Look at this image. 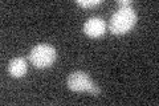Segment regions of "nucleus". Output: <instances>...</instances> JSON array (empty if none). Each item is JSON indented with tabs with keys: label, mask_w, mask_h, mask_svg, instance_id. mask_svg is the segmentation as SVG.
Here are the masks:
<instances>
[{
	"label": "nucleus",
	"mask_w": 159,
	"mask_h": 106,
	"mask_svg": "<svg viewBox=\"0 0 159 106\" xmlns=\"http://www.w3.org/2000/svg\"><path fill=\"white\" fill-rule=\"evenodd\" d=\"M77 4L80 7H84V8H88V7H94V6H98V4H101V0H78Z\"/></svg>",
	"instance_id": "nucleus-6"
},
{
	"label": "nucleus",
	"mask_w": 159,
	"mask_h": 106,
	"mask_svg": "<svg viewBox=\"0 0 159 106\" xmlns=\"http://www.w3.org/2000/svg\"><path fill=\"white\" fill-rule=\"evenodd\" d=\"M56 60V49L49 44H39L29 53V61L36 68H48Z\"/></svg>",
	"instance_id": "nucleus-2"
},
{
	"label": "nucleus",
	"mask_w": 159,
	"mask_h": 106,
	"mask_svg": "<svg viewBox=\"0 0 159 106\" xmlns=\"http://www.w3.org/2000/svg\"><path fill=\"white\" fill-rule=\"evenodd\" d=\"M106 24L101 17H90L84 24V32L89 37H101L105 33Z\"/></svg>",
	"instance_id": "nucleus-4"
},
{
	"label": "nucleus",
	"mask_w": 159,
	"mask_h": 106,
	"mask_svg": "<svg viewBox=\"0 0 159 106\" xmlns=\"http://www.w3.org/2000/svg\"><path fill=\"white\" fill-rule=\"evenodd\" d=\"M137 24V13L131 7L119 8L116 13H113L109 21L110 32L114 35H123L129 32Z\"/></svg>",
	"instance_id": "nucleus-1"
},
{
	"label": "nucleus",
	"mask_w": 159,
	"mask_h": 106,
	"mask_svg": "<svg viewBox=\"0 0 159 106\" xmlns=\"http://www.w3.org/2000/svg\"><path fill=\"white\" fill-rule=\"evenodd\" d=\"M27 61L24 57H15L8 64V73L13 78H20L27 73Z\"/></svg>",
	"instance_id": "nucleus-5"
},
{
	"label": "nucleus",
	"mask_w": 159,
	"mask_h": 106,
	"mask_svg": "<svg viewBox=\"0 0 159 106\" xmlns=\"http://www.w3.org/2000/svg\"><path fill=\"white\" fill-rule=\"evenodd\" d=\"M66 85L73 92H90L94 86V82L88 73L82 70H76L68 76Z\"/></svg>",
	"instance_id": "nucleus-3"
},
{
	"label": "nucleus",
	"mask_w": 159,
	"mask_h": 106,
	"mask_svg": "<svg viewBox=\"0 0 159 106\" xmlns=\"http://www.w3.org/2000/svg\"><path fill=\"white\" fill-rule=\"evenodd\" d=\"M118 6L121 7V8L131 7V2H129V0H118Z\"/></svg>",
	"instance_id": "nucleus-7"
}]
</instances>
